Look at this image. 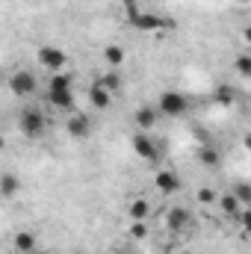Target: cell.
<instances>
[{
    "label": "cell",
    "mask_w": 251,
    "mask_h": 254,
    "mask_svg": "<svg viewBox=\"0 0 251 254\" xmlns=\"http://www.w3.org/2000/svg\"><path fill=\"white\" fill-rule=\"evenodd\" d=\"M130 24L142 33H157V30H169L172 21L160 18V15H151V12H130Z\"/></svg>",
    "instance_id": "3957f363"
},
{
    "label": "cell",
    "mask_w": 251,
    "mask_h": 254,
    "mask_svg": "<svg viewBox=\"0 0 251 254\" xmlns=\"http://www.w3.org/2000/svg\"><path fill=\"white\" fill-rule=\"evenodd\" d=\"M65 51L63 48H54V45H45V48H39V63L45 65V68H51L54 74L57 71H63V65H65Z\"/></svg>",
    "instance_id": "8992f818"
},
{
    "label": "cell",
    "mask_w": 251,
    "mask_h": 254,
    "mask_svg": "<svg viewBox=\"0 0 251 254\" xmlns=\"http://www.w3.org/2000/svg\"><path fill=\"white\" fill-rule=\"evenodd\" d=\"M157 116H160V107H139L136 110V127L139 130H151V127L157 125Z\"/></svg>",
    "instance_id": "4fadbf2b"
},
{
    "label": "cell",
    "mask_w": 251,
    "mask_h": 254,
    "mask_svg": "<svg viewBox=\"0 0 251 254\" xmlns=\"http://www.w3.org/2000/svg\"><path fill=\"white\" fill-rule=\"evenodd\" d=\"M157 107H160V113H163V116H169V119H181V116H187V113H189L187 95H184V92H175V89L163 92V95H160V101H157Z\"/></svg>",
    "instance_id": "6da1fadb"
},
{
    "label": "cell",
    "mask_w": 251,
    "mask_h": 254,
    "mask_svg": "<svg viewBox=\"0 0 251 254\" xmlns=\"http://www.w3.org/2000/svg\"><path fill=\"white\" fill-rule=\"evenodd\" d=\"M216 101H219V104H234V101H237V92H234L231 86H222V89L216 92Z\"/></svg>",
    "instance_id": "7402d4cb"
},
{
    "label": "cell",
    "mask_w": 251,
    "mask_h": 254,
    "mask_svg": "<svg viewBox=\"0 0 251 254\" xmlns=\"http://www.w3.org/2000/svg\"><path fill=\"white\" fill-rule=\"evenodd\" d=\"M133 151H136V157H142V160H148V163H157V160H160L157 142H154L145 130H139V133L133 136Z\"/></svg>",
    "instance_id": "5b68a950"
},
{
    "label": "cell",
    "mask_w": 251,
    "mask_h": 254,
    "mask_svg": "<svg viewBox=\"0 0 251 254\" xmlns=\"http://www.w3.org/2000/svg\"><path fill=\"white\" fill-rule=\"evenodd\" d=\"M104 60L113 65V68H119V65L125 63V48H119V45H107V48H104Z\"/></svg>",
    "instance_id": "e0dca14e"
},
{
    "label": "cell",
    "mask_w": 251,
    "mask_h": 254,
    "mask_svg": "<svg viewBox=\"0 0 251 254\" xmlns=\"http://www.w3.org/2000/svg\"><path fill=\"white\" fill-rule=\"evenodd\" d=\"M113 254H122V252H113Z\"/></svg>",
    "instance_id": "4dcf8cb0"
},
{
    "label": "cell",
    "mask_w": 251,
    "mask_h": 254,
    "mask_svg": "<svg viewBox=\"0 0 251 254\" xmlns=\"http://www.w3.org/2000/svg\"><path fill=\"white\" fill-rule=\"evenodd\" d=\"M21 190V181L12 175V172H6V175H0V195L3 198H15Z\"/></svg>",
    "instance_id": "9a60e30c"
},
{
    "label": "cell",
    "mask_w": 251,
    "mask_h": 254,
    "mask_svg": "<svg viewBox=\"0 0 251 254\" xmlns=\"http://www.w3.org/2000/svg\"><path fill=\"white\" fill-rule=\"evenodd\" d=\"M18 127H21V133L24 136H30V139H36V136H42L45 133V127H48V122H45V116L39 113V110H24L21 116H18Z\"/></svg>",
    "instance_id": "7a4b0ae2"
},
{
    "label": "cell",
    "mask_w": 251,
    "mask_h": 254,
    "mask_svg": "<svg viewBox=\"0 0 251 254\" xmlns=\"http://www.w3.org/2000/svg\"><path fill=\"white\" fill-rule=\"evenodd\" d=\"M234 195H237L243 204L251 207V184H237V187H234Z\"/></svg>",
    "instance_id": "603a6c76"
},
{
    "label": "cell",
    "mask_w": 251,
    "mask_h": 254,
    "mask_svg": "<svg viewBox=\"0 0 251 254\" xmlns=\"http://www.w3.org/2000/svg\"><path fill=\"white\" fill-rule=\"evenodd\" d=\"M198 201H201V204H213V201H219V192H213L210 187H204V190H198Z\"/></svg>",
    "instance_id": "d4e9b609"
},
{
    "label": "cell",
    "mask_w": 251,
    "mask_h": 254,
    "mask_svg": "<svg viewBox=\"0 0 251 254\" xmlns=\"http://www.w3.org/2000/svg\"><path fill=\"white\" fill-rule=\"evenodd\" d=\"M89 101H92V107H95V110H107V107L113 104V92H110L101 80H95V83H92V89H89Z\"/></svg>",
    "instance_id": "ba28073f"
},
{
    "label": "cell",
    "mask_w": 251,
    "mask_h": 254,
    "mask_svg": "<svg viewBox=\"0 0 251 254\" xmlns=\"http://www.w3.org/2000/svg\"><path fill=\"white\" fill-rule=\"evenodd\" d=\"M65 130H68V136H74V139H86V136L92 133V125H89L86 116H71V119L65 122Z\"/></svg>",
    "instance_id": "8fae6325"
},
{
    "label": "cell",
    "mask_w": 251,
    "mask_h": 254,
    "mask_svg": "<svg viewBox=\"0 0 251 254\" xmlns=\"http://www.w3.org/2000/svg\"><path fill=\"white\" fill-rule=\"evenodd\" d=\"M130 237L133 240H145L148 237V225L145 222H130Z\"/></svg>",
    "instance_id": "cb8c5ba5"
},
{
    "label": "cell",
    "mask_w": 251,
    "mask_h": 254,
    "mask_svg": "<svg viewBox=\"0 0 251 254\" xmlns=\"http://www.w3.org/2000/svg\"><path fill=\"white\" fill-rule=\"evenodd\" d=\"M243 39H246V42H249V45H251V24H249V27H246V30H243Z\"/></svg>",
    "instance_id": "83f0119b"
},
{
    "label": "cell",
    "mask_w": 251,
    "mask_h": 254,
    "mask_svg": "<svg viewBox=\"0 0 251 254\" xmlns=\"http://www.w3.org/2000/svg\"><path fill=\"white\" fill-rule=\"evenodd\" d=\"M101 83H104V86H107L110 92H119V89H122V74H119V71L113 68V71H107V74L101 77Z\"/></svg>",
    "instance_id": "d6986e66"
},
{
    "label": "cell",
    "mask_w": 251,
    "mask_h": 254,
    "mask_svg": "<svg viewBox=\"0 0 251 254\" xmlns=\"http://www.w3.org/2000/svg\"><path fill=\"white\" fill-rule=\"evenodd\" d=\"M172 254H189V252H172Z\"/></svg>",
    "instance_id": "f1b7e54d"
},
{
    "label": "cell",
    "mask_w": 251,
    "mask_h": 254,
    "mask_svg": "<svg viewBox=\"0 0 251 254\" xmlns=\"http://www.w3.org/2000/svg\"><path fill=\"white\" fill-rule=\"evenodd\" d=\"M33 254H45V252H33Z\"/></svg>",
    "instance_id": "f546056e"
},
{
    "label": "cell",
    "mask_w": 251,
    "mask_h": 254,
    "mask_svg": "<svg viewBox=\"0 0 251 254\" xmlns=\"http://www.w3.org/2000/svg\"><path fill=\"white\" fill-rule=\"evenodd\" d=\"M154 184H157V190L163 192V195H175V192L181 190V178H178L175 172H169V169H163V172H157V178H154Z\"/></svg>",
    "instance_id": "9c48e42d"
},
{
    "label": "cell",
    "mask_w": 251,
    "mask_h": 254,
    "mask_svg": "<svg viewBox=\"0 0 251 254\" xmlns=\"http://www.w3.org/2000/svg\"><path fill=\"white\" fill-rule=\"evenodd\" d=\"M240 225L246 228V234L251 237V207H249V210H243V216H240Z\"/></svg>",
    "instance_id": "484cf974"
},
{
    "label": "cell",
    "mask_w": 251,
    "mask_h": 254,
    "mask_svg": "<svg viewBox=\"0 0 251 254\" xmlns=\"http://www.w3.org/2000/svg\"><path fill=\"white\" fill-rule=\"evenodd\" d=\"M48 89H74V80H71V74L57 71V74L48 80Z\"/></svg>",
    "instance_id": "ac0fdd59"
},
{
    "label": "cell",
    "mask_w": 251,
    "mask_h": 254,
    "mask_svg": "<svg viewBox=\"0 0 251 254\" xmlns=\"http://www.w3.org/2000/svg\"><path fill=\"white\" fill-rule=\"evenodd\" d=\"M45 98H48V104L57 107V110H65V113L74 110V89H48Z\"/></svg>",
    "instance_id": "52a82bcc"
},
{
    "label": "cell",
    "mask_w": 251,
    "mask_h": 254,
    "mask_svg": "<svg viewBox=\"0 0 251 254\" xmlns=\"http://www.w3.org/2000/svg\"><path fill=\"white\" fill-rule=\"evenodd\" d=\"M219 207H222V213H225V216H231V219H237V222H240V216H243V201L234 195V190L225 192V195H219Z\"/></svg>",
    "instance_id": "30bf717a"
},
{
    "label": "cell",
    "mask_w": 251,
    "mask_h": 254,
    "mask_svg": "<svg viewBox=\"0 0 251 254\" xmlns=\"http://www.w3.org/2000/svg\"><path fill=\"white\" fill-rule=\"evenodd\" d=\"M127 213H130V222H148V216H151V204H148L145 198H133Z\"/></svg>",
    "instance_id": "5bb4252c"
},
{
    "label": "cell",
    "mask_w": 251,
    "mask_h": 254,
    "mask_svg": "<svg viewBox=\"0 0 251 254\" xmlns=\"http://www.w3.org/2000/svg\"><path fill=\"white\" fill-rule=\"evenodd\" d=\"M234 68H237V74H243V77H251V54H243V57H237Z\"/></svg>",
    "instance_id": "44dd1931"
},
{
    "label": "cell",
    "mask_w": 251,
    "mask_h": 254,
    "mask_svg": "<svg viewBox=\"0 0 251 254\" xmlns=\"http://www.w3.org/2000/svg\"><path fill=\"white\" fill-rule=\"evenodd\" d=\"M15 252H18V254H33V252H36V237H33L30 231L15 234Z\"/></svg>",
    "instance_id": "2e32d148"
},
{
    "label": "cell",
    "mask_w": 251,
    "mask_h": 254,
    "mask_svg": "<svg viewBox=\"0 0 251 254\" xmlns=\"http://www.w3.org/2000/svg\"><path fill=\"white\" fill-rule=\"evenodd\" d=\"M243 145H246V151H251V133H246V136H243Z\"/></svg>",
    "instance_id": "4316f807"
},
{
    "label": "cell",
    "mask_w": 251,
    "mask_h": 254,
    "mask_svg": "<svg viewBox=\"0 0 251 254\" xmlns=\"http://www.w3.org/2000/svg\"><path fill=\"white\" fill-rule=\"evenodd\" d=\"M198 160H201L204 166H219V151H216V148H201V151H198Z\"/></svg>",
    "instance_id": "ffe728a7"
},
{
    "label": "cell",
    "mask_w": 251,
    "mask_h": 254,
    "mask_svg": "<svg viewBox=\"0 0 251 254\" xmlns=\"http://www.w3.org/2000/svg\"><path fill=\"white\" fill-rule=\"evenodd\" d=\"M9 89H12L15 98H30V95L36 92V77H33L30 71H15V74L9 77Z\"/></svg>",
    "instance_id": "277c9868"
},
{
    "label": "cell",
    "mask_w": 251,
    "mask_h": 254,
    "mask_svg": "<svg viewBox=\"0 0 251 254\" xmlns=\"http://www.w3.org/2000/svg\"><path fill=\"white\" fill-rule=\"evenodd\" d=\"M166 225H169V231L181 234V231L189 225V213L184 210V207H172V210L166 213Z\"/></svg>",
    "instance_id": "7c38bea8"
}]
</instances>
